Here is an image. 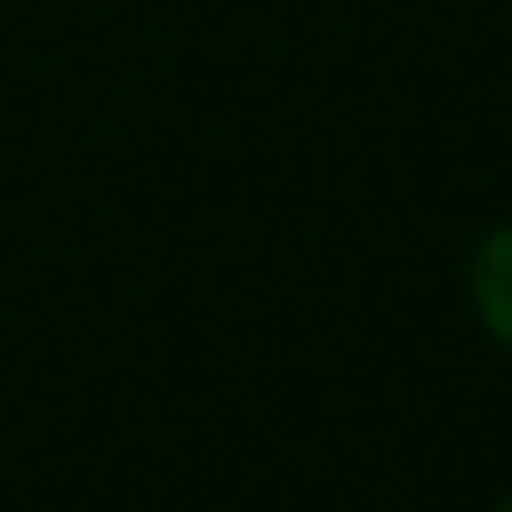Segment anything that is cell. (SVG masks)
Here are the masks:
<instances>
[{"instance_id": "cell-1", "label": "cell", "mask_w": 512, "mask_h": 512, "mask_svg": "<svg viewBox=\"0 0 512 512\" xmlns=\"http://www.w3.org/2000/svg\"><path fill=\"white\" fill-rule=\"evenodd\" d=\"M474 305H480L493 338L512 344V227H500V234L474 253Z\"/></svg>"}, {"instance_id": "cell-2", "label": "cell", "mask_w": 512, "mask_h": 512, "mask_svg": "<svg viewBox=\"0 0 512 512\" xmlns=\"http://www.w3.org/2000/svg\"><path fill=\"white\" fill-rule=\"evenodd\" d=\"M500 512H512V500H506V506H500Z\"/></svg>"}]
</instances>
